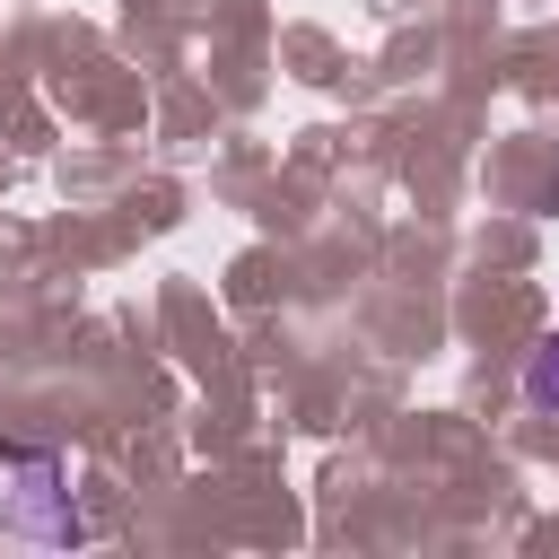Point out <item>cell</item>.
Instances as JSON below:
<instances>
[{
	"mask_svg": "<svg viewBox=\"0 0 559 559\" xmlns=\"http://www.w3.org/2000/svg\"><path fill=\"white\" fill-rule=\"evenodd\" d=\"M524 393H533L542 411H559V341H550V349H533V367H524Z\"/></svg>",
	"mask_w": 559,
	"mask_h": 559,
	"instance_id": "1",
	"label": "cell"
}]
</instances>
